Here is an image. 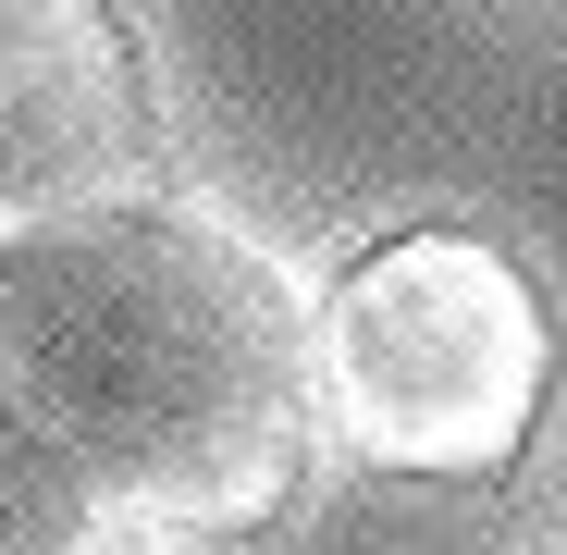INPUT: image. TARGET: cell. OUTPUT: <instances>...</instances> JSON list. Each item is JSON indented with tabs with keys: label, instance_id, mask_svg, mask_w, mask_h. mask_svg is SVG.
I'll list each match as a JSON object with an SVG mask.
<instances>
[{
	"label": "cell",
	"instance_id": "cell-1",
	"mask_svg": "<svg viewBox=\"0 0 567 555\" xmlns=\"http://www.w3.org/2000/svg\"><path fill=\"white\" fill-rule=\"evenodd\" d=\"M0 395L173 531H271L309 482V309L161 198L38 210L0 247Z\"/></svg>",
	"mask_w": 567,
	"mask_h": 555
},
{
	"label": "cell",
	"instance_id": "cell-2",
	"mask_svg": "<svg viewBox=\"0 0 567 555\" xmlns=\"http://www.w3.org/2000/svg\"><path fill=\"white\" fill-rule=\"evenodd\" d=\"M321 395L346 456L383 482H506L555 395V309L494 235L408 223L333 271Z\"/></svg>",
	"mask_w": 567,
	"mask_h": 555
},
{
	"label": "cell",
	"instance_id": "cell-3",
	"mask_svg": "<svg viewBox=\"0 0 567 555\" xmlns=\"http://www.w3.org/2000/svg\"><path fill=\"white\" fill-rule=\"evenodd\" d=\"M161 161V86L124 0H0V198L86 210Z\"/></svg>",
	"mask_w": 567,
	"mask_h": 555
},
{
	"label": "cell",
	"instance_id": "cell-4",
	"mask_svg": "<svg viewBox=\"0 0 567 555\" xmlns=\"http://www.w3.org/2000/svg\"><path fill=\"white\" fill-rule=\"evenodd\" d=\"M0 555H100V482L25 395H0Z\"/></svg>",
	"mask_w": 567,
	"mask_h": 555
}]
</instances>
